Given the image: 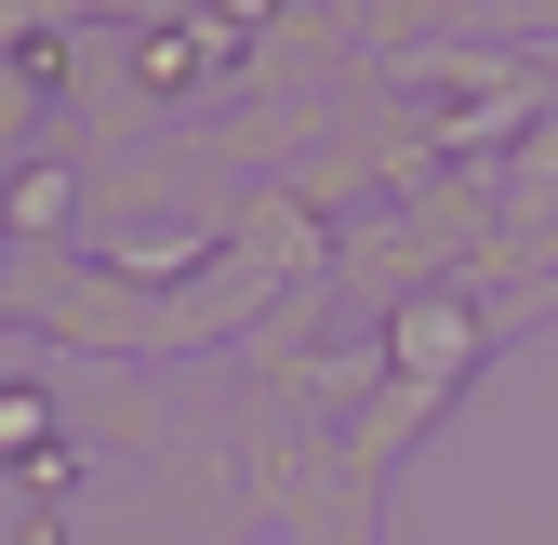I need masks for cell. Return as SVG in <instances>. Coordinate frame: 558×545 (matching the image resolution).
<instances>
[{
  "mask_svg": "<svg viewBox=\"0 0 558 545\" xmlns=\"http://www.w3.org/2000/svg\"><path fill=\"white\" fill-rule=\"evenodd\" d=\"M227 40H240V27H173V40H147V81H199Z\"/></svg>",
  "mask_w": 558,
  "mask_h": 545,
  "instance_id": "obj_1",
  "label": "cell"
}]
</instances>
